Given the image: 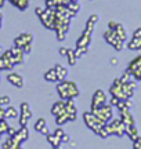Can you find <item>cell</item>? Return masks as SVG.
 I'll list each match as a JSON object with an SVG mask.
<instances>
[{
	"label": "cell",
	"mask_w": 141,
	"mask_h": 149,
	"mask_svg": "<svg viewBox=\"0 0 141 149\" xmlns=\"http://www.w3.org/2000/svg\"><path fill=\"white\" fill-rule=\"evenodd\" d=\"M13 68H14V64L6 59L3 55H0V70H11Z\"/></svg>",
	"instance_id": "obj_15"
},
{
	"label": "cell",
	"mask_w": 141,
	"mask_h": 149,
	"mask_svg": "<svg viewBox=\"0 0 141 149\" xmlns=\"http://www.w3.org/2000/svg\"><path fill=\"white\" fill-rule=\"evenodd\" d=\"M11 102V98L8 95H0V107H7Z\"/></svg>",
	"instance_id": "obj_27"
},
{
	"label": "cell",
	"mask_w": 141,
	"mask_h": 149,
	"mask_svg": "<svg viewBox=\"0 0 141 149\" xmlns=\"http://www.w3.org/2000/svg\"><path fill=\"white\" fill-rule=\"evenodd\" d=\"M66 53H68V48H64V47L60 48V54L62 57H66Z\"/></svg>",
	"instance_id": "obj_40"
},
{
	"label": "cell",
	"mask_w": 141,
	"mask_h": 149,
	"mask_svg": "<svg viewBox=\"0 0 141 149\" xmlns=\"http://www.w3.org/2000/svg\"><path fill=\"white\" fill-rule=\"evenodd\" d=\"M20 107H21V111H29V109H31V108H29V104H28V102H22Z\"/></svg>",
	"instance_id": "obj_34"
},
{
	"label": "cell",
	"mask_w": 141,
	"mask_h": 149,
	"mask_svg": "<svg viewBox=\"0 0 141 149\" xmlns=\"http://www.w3.org/2000/svg\"><path fill=\"white\" fill-rule=\"evenodd\" d=\"M40 133L43 134V135H46V137H47V135L50 134V131H49V128H47V126H44V127L42 128V130H40Z\"/></svg>",
	"instance_id": "obj_38"
},
{
	"label": "cell",
	"mask_w": 141,
	"mask_h": 149,
	"mask_svg": "<svg viewBox=\"0 0 141 149\" xmlns=\"http://www.w3.org/2000/svg\"><path fill=\"white\" fill-rule=\"evenodd\" d=\"M66 57H68V61H69L70 65H75L76 64V55H75V50H70L68 48V53H66Z\"/></svg>",
	"instance_id": "obj_26"
},
{
	"label": "cell",
	"mask_w": 141,
	"mask_h": 149,
	"mask_svg": "<svg viewBox=\"0 0 141 149\" xmlns=\"http://www.w3.org/2000/svg\"><path fill=\"white\" fill-rule=\"evenodd\" d=\"M69 120V113L68 112H64V113H61L58 116H55V123L58 124V126H62L64 123H66Z\"/></svg>",
	"instance_id": "obj_20"
},
{
	"label": "cell",
	"mask_w": 141,
	"mask_h": 149,
	"mask_svg": "<svg viewBox=\"0 0 141 149\" xmlns=\"http://www.w3.org/2000/svg\"><path fill=\"white\" fill-rule=\"evenodd\" d=\"M119 101H120L119 98H116V97H112V98H111V105H112V107H116Z\"/></svg>",
	"instance_id": "obj_36"
},
{
	"label": "cell",
	"mask_w": 141,
	"mask_h": 149,
	"mask_svg": "<svg viewBox=\"0 0 141 149\" xmlns=\"http://www.w3.org/2000/svg\"><path fill=\"white\" fill-rule=\"evenodd\" d=\"M17 134L21 137L22 141H27L28 137H29V133H28L27 126H21V128H20V130H17Z\"/></svg>",
	"instance_id": "obj_25"
},
{
	"label": "cell",
	"mask_w": 141,
	"mask_h": 149,
	"mask_svg": "<svg viewBox=\"0 0 141 149\" xmlns=\"http://www.w3.org/2000/svg\"><path fill=\"white\" fill-rule=\"evenodd\" d=\"M133 37H141V28H137L134 33H133Z\"/></svg>",
	"instance_id": "obj_39"
},
{
	"label": "cell",
	"mask_w": 141,
	"mask_h": 149,
	"mask_svg": "<svg viewBox=\"0 0 141 149\" xmlns=\"http://www.w3.org/2000/svg\"><path fill=\"white\" fill-rule=\"evenodd\" d=\"M107 128H108L109 134H115L118 137H122L125 134L126 126L120 119H114V120H111V123H107Z\"/></svg>",
	"instance_id": "obj_4"
},
{
	"label": "cell",
	"mask_w": 141,
	"mask_h": 149,
	"mask_svg": "<svg viewBox=\"0 0 141 149\" xmlns=\"http://www.w3.org/2000/svg\"><path fill=\"white\" fill-rule=\"evenodd\" d=\"M0 80H1V77H0Z\"/></svg>",
	"instance_id": "obj_49"
},
{
	"label": "cell",
	"mask_w": 141,
	"mask_h": 149,
	"mask_svg": "<svg viewBox=\"0 0 141 149\" xmlns=\"http://www.w3.org/2000/svg\"><path fill=\"white\" fill-rule=\"evenodd\" d=\"M91 112L100 119V120H103L104 123H108L109 120H111V117H112V105L104 104L101 107L91 108Z\"/></svg>",
	"instance_id": "obj_3"
},
{
	"label": "cell",
	"mask_w": 141,
	"mask_h": 149,
	"mask_svg": "<svg viewBox=\"0 0 141 149\" xmlns=\"http://www.w3.org/2000/svg\"><path fill=\"white\" fill-rule=\"evenodd\" d=\"M68 6V8L70 10V13L73 14V15H76L77 13H79V10H80V6H79V3L76 1V0H72L69 4H66Z\"/></svg>",
	"instance_id": "obj_24"
},
{
	"label": "cell",
	"mask_w": 141,
	"mask_h": 149,
	"mask_svg": "<svg viewBox=\"0 0 141 149\" xmlns=\"http://www.w3.org/2000/svg\"><path fill=\"white\" fill-rule=\"evenodd\" d=\"M125 134H127V135L130 137V139H133V141H136V139L138 138V131H137V128L134 127V124H133V126H126Z\"/></svg>",
	"instance_id": "obj_16"
},
{
	"label": "cell",
	"mask_w": 141,
	"mask_h": 149,
	"mask_svg": "<svg viewBox=\"0 0 141 149\" xmlns=\"http://www.w3.org/2000/svg\"><path fill=\"white\" fill-rule=\"evenodd\" d=\"M114 31L116 32V35L119 36L120 40H122V42H125V40H126V31H125V28H123V25H120V24H118V25L115 26Z\"/></svg>",
	"instance_id": "obj_22"
},
{
	"label": "cell",
	"mask_w": 141,
	"mask_h": 149,
	"mask_svg": "<svg viewBox=\"0 0 141 149\" xmlns=\"http://www.w3.org/2000/svg\"><path fill=\"white\" fill-rule=\"evenodd\" d=\"M116 25H118V24H116L115 21H111L108 24V28H109V29H115V26H116Z\"/></svg>",
	"instance_id": "obj_42"
},
{
	"label": "cell",
	"mask_w": 141,
	"mask_h": 149,
	"mask_svg": "<svg viewBox=\"0 0 141 149\" xmlns=\"http://www.w3.org/2000/svg\"><path fill=\"white\" fill-rule=\"evenodd\" d=\"M8 124H7V122H6V119H0V133H7V130H8Z\"/></svg>",
	"instance_id": "obj_29"
},
{
	"label": "cell",
	"mask_w": 141,
	"mask_h": 149,
	"mask_svg": "<svg viewBox=\"0 0 141 149\" xmlns=\"http://www.w3.org/2000/svg\"><path fill=\"white\" fill-rule=\"evenodd\" d=\"M111 64H112V65H118V58H115V57H114V58H111Z\"/></svg>",
	"instance_id": "obj_44"
},
{
	"label": "cell",
	"mask_w": 141,
	"mask_h": 149,
	"mask_svg": "<svg viewBox=\"0 0 141 149\" xmlns=\"http://www.w3.org/2000/svg\"><path fill=\"white\" fill-rule=\"evenodd\" d=\"M0 119H4V109L0 107Z\"/></svg>",
	"instance_id": "obj_43"
},
{
	"label": "cell",
	"mask_w": 141,
	"mask_h": 149,
	"mask_svg": "<svg viewBox=\"0 0 141 149\" xmlns=\"http://www.w3.org/2000/svg\"><path fill=\"white\" fill-rule=\"evenodd\" d=\"M47 141H49V144L54 148V146H60L61 145V138L60 137H57L54 134H49L47 135Z\"/></svg>",
	"instance_id": "obj_19"
},
{
	"label": "cell",
	"mask_w": 141,
	"mask_h": 149,
	"mask_svg": "<svg viewBox=\"0 0 141 149\" xmlns=\"http://www.w3.org/2000/svg\"><path fill=\"white\" fill-rule=\"evenodd\" d=\"M18 117V112L15 108L8 107L7 109H4V119H15Z\"/></svg>",
	"instance_id": "obj_18"
},
{
	"label": "cell",
	"mask_w": 141,
	"mask_h": 149,
	"mask_svg": "<svg viewBox=\"0 0 141 149\" xmlns=\"http://www.w3.org/2000/svg\"><path fill=\"white\" fill-rule=\"evenodd\" d=\"M44 79L47 80V81H58V79H57V72H55L54 68L47 70V72L44 73Z\"/></svg>",
	"instance_id": "obj_23"
},
{
	"label": "cell",
	"mask_w": 141,
	"mask_h": 149,
	"mask_svg": "<svg viewBox=\"0 0 141 149\" xmlns=\"http://www.w3.org/2000/svg\"><path fill=\"white\" fill-rule=\"evenodd\" d=\"M65 111L69 113V120H76V107L73 100H66L65 101Z\"/></svg>",
	"instance_id": "obj_11"
},
{
	"label": "cell",
	"mask_w": 141,
	"mask_h": 149,
	"mask_svg": "<svg viewBox=\"0 0 141 149\" xmlns=\"http://www.w3.org/2000/svg\"><path fill=\"white\" fill-rule=\"evenodd\" d=\"M53 149H61V148H60V146H54V148H53Z\"/></svg>",
	"instance_id": "obj_47"
},
{
	"label": "cell",
	"mask_w": 141,
	"mask_h": 149,
	"mask_svg": "<svg viewBox=\"0 0 141 149\" xmlns=\"http://www.w3.org/2000/svg\"><path fill=\"white\" fill-rule=\"evenodd\" d=\"M7 80L10 81L13 86H15V87H24V77H22L20 73H8L7 74Z\"/></svg>",
	"instance_id": "obj_9"
},
{
	"label": "cell",
	"mask_w": 141,
	"mask_h": 149,
	"mask_svg": "<svg viewBox=\"0 0 141 149\" xmlns=\"http://www.w3.org/2000/svg\"><path fill=\"white\" fill-rule=\"evenodd\" d=\"M44 10H46V8H44V7H38V8H36V10H35V13H36V15H42V14H43L44 13Z\"/></svg>",
	"instance_id": "obj_35"
},
{
	"label": "cell",
	"mask_w": 141,
	"mask_h": 149,
	"mask_svg": "<svg viewBox=\"0 0 141 149\" xmlns=\"http://www.w3.org/2000/svg\"><path fill=\"white\" fill-rule=\"evenodd\" d=\"M3 51H4V48H3V47H1V46H0V55L3 54Z\"/></svg>",
	"instance_id": "obj_46"
},
{
	"label": "cell",
	"mask_w": 141,
	"mask_h": 149,
	"mask_svg": "<svg viewBox=\"0 0 141 149\" xmlns=\"http://www.w3.org/2000/svg\"><path fill=\"white\" fill-rule=\"evenodd\" d=\"M54 69H55V72H57V79H58V81H62V80H65V77H66V74H68V70L62 66V65H60V64H57L54 66Z\"/></svg>",
	"instance_id": "obj_13"
},
{
	"label": "cell",
	"mask_w": 141,
	"mask_h": 149,
	"mask_svg": "<svg viewBox=\"0 0 141 149\" xmlns=\"http://www.w3.org/2000/svg\"><path fill=\"white\" fill-rule=\"evenodd\" d=\"M11 53H13V62H14V65H18V64H22V62H24V55H25V53H24L22 48L14 47L11 50Z\"/></svg>",
	"instance_id": "obj_10"
},
{
	"label": "cell",
	"mask_w": 141,
	"mask_h": 149,
	"mask_svg": "<svg viewBox=\"0 0 141 149\" xmlns=\"http://www.w3.org/2000/svg\"><path fill=\"white\" fill-rule=\"evenodd\" d=\"M7 133H8V135H10V137H13V135H15L17 130H15L14 127H8V130H7Z\"/></svg>",
	"instance_id": "obj_37"
},
{
	"label": "cell",
	"mask_w": 141,
	"mask_h": 149,
	"mask_svg": "<svg viewBox=\"0 0 141 149\" xmlns=\"http://www.w3.org/2000/svg\"><path fill=\"white\" fill-rule=\"evenodd\" d=\"M44 126H46V120H44L43 117H40V119H39L38 122L35 123V130H38V131H40V130H42V128H43Z\"/></svg>",
	"instance_id": "obj_28"
},
{
	"label": "cell",
	"mask_w": 141,
	"mask_h": 149,
	"mask_svg": "<svg viewBox=\"0 0 141 149\" xmlns=\"http://www.w3.org/2000/svg\"><path fill=\"white\" fill-rule=\"evenodd\" d=\"M22 50H24V53L25 54H29L31 53V50H32V43H29V44H27V46H24Z\"/></svg>",
	"instance_id": "obj_32"
},
{
	"label": "cell",
	"mask_w": 141,
	"mask_h": 149,
	"mask_svg": "<svg viewBox=\"0 0 141 149\" xmlns=\"http://www.w3.org/2000/svg\"><path fill=\"white\" fill-rule=\"evenodd\" d=\"M32 111L29 109V111H21V116H20V124L21 126H27L28 122H29V119L32 117Z\"/></svg>",
	"instance_id": "obj_14"
},
{
	"label": "cell",
	"mask_w": 141,
	"mask_h": 149,
	"mask_svg": "<svg viewBox=\"0 0 141 149\" xmlns=\"http://www.w3.org/2000/svg\"><path fill=\"white\" fill-rule=\"evenodd\" d=\"M57 91H58V94H60L61 100H73L75 97L79 95V88H77V86L76 83L73 81H66V80H62L60 81V84L57 86Z\"/></svg>",
	"instance_id": "obj_1"
},
{
	"label": "cell",
	"mask_w": 141,
	"mask_h": 149,
	"mask_svg": "<svg viewBox=\"0 0 141 149\" xmlns=\"http://www.w3.org/2000/svg\"><path fill=\"white\" fill-rule=\"evenodd\" d=\"M53 134H54V135H57V137H60V138H61V137H62V135H64L65 133H64V130H62V128H55V131H54Z\"/></svg>",
	"instance_id": "obj_33"
},
{
	"label": "cell",
	"mask_w": 141,
	"mask_h": 149,
	"mask_svg": "<svg viewBox=\"0 0 141 149\" xmlns=\"http://www.w3.org/2000/svg\"><path fill=\"white\" fill-rule=\"evenodd\" d=\"M0 138H1V133H0Z\"/></svg>",
	"instance_id": "obj_48"
},
{
	"label": "cell",
	"mask_w": 141,
	"mask_h": 149,
	"mask_svg": "<svg viewBox=\"0 0 141 149\" xmlns=\"http://www.w3.org/2000/svg\"><path fill=\"white\" fill-rule=\"evenodd\" d=\"M91 33H93V31L84 29V32L82 33L79 40L76 42V47H89L90 43H91Z\"/></svg>",
	"instance_id": "obj_7"
},
{
	"label": "cell",
	"mask_w": 141,
	"mask_h": 149,
	"mask_svg": "<svg viewBox=\"0 0 141 149\" xmlns=\"http://www.w3.org/2000/svg\"><path fill=\"white\" fill-rule=\"evenodd\" d=\"M98 135H100L101 138H107V137L109 135V131H108V128H107V124H105V126H104V127L101 128V130H100Z\"/></svg>",
	"instance_id": "obj_30"
},
{
	"label": "cell",
	"mask_w": 141,
	"mask_h": 149,
	"mask_svg": "<svg viewBox=\"0 0 141 149\" xmlns=\"http://www.w3.org/2000/svg\"><path fill=\"white\" fill-rule=\"evenodd\" d=\"M10 3L15 6L18 10H27L28 7H29V0H10Z\"/></svg>",
	"instance_id": "obj_17"
},
{
	"label": "cell",
	"mask_w": 141,
	"mask_h": 149,
	"mask_svg": "<svg viewBox=\"0 0 141 149\" xmlns=\"http://www.w3.org/2000/svg\"><path fill=\"white\" fill-rule=\"evenodd\" d=\"M127 70H129L136 79L141 80V55H138L137 58H134L131 61Z\"/></svg>",
	"instance_id": "obj_5"
},
{
	"label": "cell",
	"mask_w": 141,
	"mask_h": 149,
	"mask_svg": "<svg viewBox=\"0 0 141 149\" xmlns=\"http://www.w3.org/2000/svg\"><path fill=\"white\" fill-rule=\"evenodd\" d=\"M127 47L130 50H138L141 48V37H133L130 40V43L127 44Z\"/></svg>",
	"instance_id": "obj_21"
},
{
	"label": "cell",
	"mask_w": 141,
	"mask_h": 149,
	"mask_svg": "<svg viewBox=\"0 0 141 149\" xmlns=\"http://www.w3.org/2000/svg\"><path fill=\"white\" fill-rule=\"evenodd\" d=\"M32 40H33V35H31V33H22V35H20L18 37H15L14 46L22 48L24 46H27V44H29V43H32Z\"/></svg>",
	"instance_id": "obj_8"
},
{
	"label": "cell",
	"mask_w": 141,
	"mask_h": 149,
	"mask_svg": "<svg viewBox=\"0 0 141 149\" xmlns=\"http://www.w3.org/2000/svg\"><path fill=\"white\" fill-rule=\"evenodd\" d=\"M83 119H84V123H86L87 127L91 128V130L96 134L100 133V130H101V128H103L104 126L107 124V123H104L103 120H100V119H98V117L96 116V115H94L91 111H90V112H86V113L83 115Z\"/></svg>",
	"instance_id": "obj_2"
},
{
	"label": "cell",
	"mask_w": 141,
	"mask_h": 149,
	"mask_svg": "<svg viewBox=\"0 0 141 149\" xmlns=\"http://www.w3.org/2000/svg\"><path fill=\"white\" fill-rule=\"evenodd\" d=\"M6 1H7V0H0V8H1V7H4Z\"/></svg>",
	"instance_id": "obj_45"
},
{
	"label": "cell",
	"mask_w": 141,
	"mask_h": 149,
	"mask_svg": "<svg viewBox=\"0 0 141 149\" xmlns=\"http://www.w3.org/2000/svg\"><path fill=\"white\" fill-rule=\"evenodd\" d=\"M69 141V135L68 134H64L62 137H61V142H68Z\"/></svg>",
	"instance_id": "obj_41"
},
{
	"label": "cell",
	"mask_w": 141,
	"mask_h": 149,
	"mask_svg": "<svg viewBox=\"0 0 141 149\" xmlns=\"http://www.w3.org/2000/svg\"><path fill=\"white\" fill-rule=\"evenodd\" d=\"M65 111V102L64 101H58L55 102L54 105H53V108H51V113L54 115V116H58V115H61V113H64Z\"/></svg>",
	"instance_id": "obj_12"
},
{
	"label": "cell",
	"mask_w": 141,
	"mask_h": 149,
	"mask_svg": "<svg viewBox=\"0 0 141 149\" xmlns=\"http://www.w3.org/2000/svg\"><path fill=\"white\" fill-rule=\"evenodd\" d=\"M130 76H131V73L129 72V70H126L125 74H123V76L120 77V81H122V83H127V81L130 80Z\"/></svg>",
	"instance_id": "obj_31"
},
{
	"label": "cell",
	"mask_w": 141,
	"mask_h": 149,
	"mask_svg": "<svg viewBox=\"0 0 141 149\" xmlns=\"http://www.w3.org/2000/svg\"><path fill=\"white\" fill-rule=\"evenodd\" d=\"M104 104H107V95L103 90H97L94 93L93 95V100H91V108H97V107H101Z\"/></svg>",
	"instance_id": "obj_6"
}]
</instances>
